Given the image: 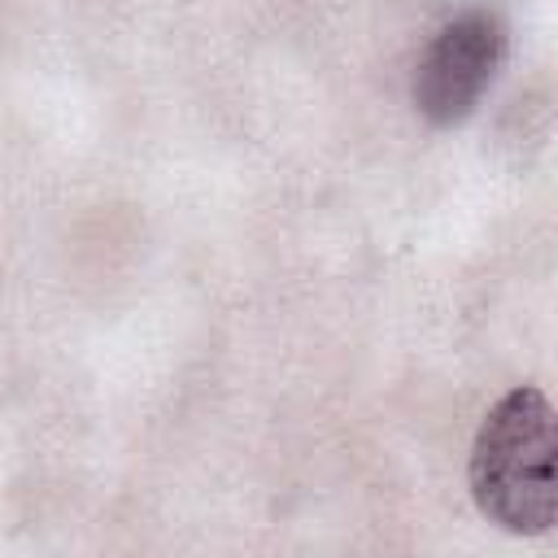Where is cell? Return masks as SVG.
I'll return each instance as SVG.
<instances>
[{"instance_id":"obj_2","label":"cell","mask_w":558,"mask_h":558,"mask_svg":"<svg viewBox=\"0 0 558 558\" xmlns=\"http://www.w3.org/2000/svg\"><path fill=\"white\" fill-rule=\"evenodd\" d=\"M506 57V26L488 9H471L440 26L414 70V105L427 122H462Z\"/></svg>"},{"instance_id":"obj_1","label":"cell","mask_w":558,"mask_h":558,"mask_svg":"<svg viewBox=\"0 0 558 558\" xmlns=\"http://www.w3.org/2000/svg\"><path fill=\"white\" fill-rule=\"evenodd\" d=\"M554 405L541 388L506 392L480 423L471 445L475 506L506 532L536 536L554 523Z\"/></svg>"}]
</instances>
